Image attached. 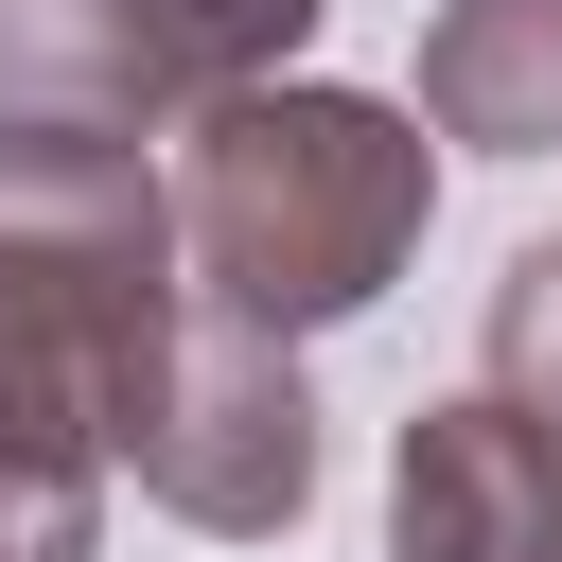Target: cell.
<instances>
[{
  "mask_svg": "<svg viewBox=\"0 0 562 562\" xmlns=\"http://www.w3.org/2000/svg\"><path fill=\"white\" fill-rule=\"evenodd\" d=\"M422 228H439V140L386 88L263 70V88L176 123V263H193L211 316L334 334L422 263Z\"/></svg>",
  "mask_w": 562,
  "mask_h": 562,
  "instance_id": "6da1fadb",
  "label": "cell"
},
{
  "mask_svg": "<svg viewBox=\"0 0 562 562\" xmlns=\"http://www.w3.org/2000/svg\"><path fill=\"white\" fill-rule=\"evenodd\" d=\"M193 316L176 176L105 123H0V422L123 457Z\"/></svg>",
  "mask_w": 562,
  "mask_h": 562,
  "instance_id": "7a4b0ae2",
  "label": "cell"
},
{
  "mask_svg": "<svg viewBox=\"0 0 562 562\" xmlns=\"http://www.w3.org/2000/svg\"><path fill=\"white\" fill-rule=\"evenodd\" d=\"M334 0H0V123H193L263 70H299Z\"/></svg>",
  "mask_w": 562,
  "mask_h": 562,
  "instance_id": "3957f363",
  "label": "cell"
},
{
  "mask_svg": "<svg viewBox=\"0 0 562 562\" xmlns=\"http://www.w3.org/2000/svg\"><path fill=\"white\" fill-rule=\"evenodd\" d=\"M123 474H140L176 527H211V544H281V527L316 509V386H299V334L193 299L176 351H158V404H140Z\"/></svg>",
  "mask_w": 562,
  "mask_h": 562,
  "instance_id": "277c9868",
  "label": "cell"
},
{
  "mask_svg": "<svg viewBox=\"0 0 562 562\" xmlns=\"http://www.w3.org/2000/svg\"><path fill=\"white\" fill-rule=\"evenodd\" d=\"M386 562H562V439L509 386H457L386 457Z\"/></svg>",
  "mask_w": 562,
  "mask_h": 562,
  "instance_id": "5b68a950",
  "label": "cell"
},
{
  "mask_svg": "<svg viewBox=\"0 0 562 562\" xmlns=\"http://www.w3.org/2000/svg\"><path fill=\"white\" fill-rule=\"evenodd\" d=\"M422 123L457 158H562V0H439L422 18Z\"/></svg>",
  "mask_w": 562,
  "mask_h": 562,
  "instance_id": "8992f818",
  "label": "cell"
},
{
  "mask_svg": "<svg viewBox=\"0 0 562 562\" xmlns=\"http://www.w3.org/2000/svg\"><path fill=\"white\" fill-rule=\"evenodd\" d=\"M105 492H123V457L0 422V562H105Z\"/></svg>",
  "mask_w": 562,
  "mask_h": 562,
  "instance_id": "52a82bcc",
  "label": "cell"
},
{
  "mask_svg": "<svg viewBox=\"0 0 562 562\" xmlns=\"http://www.w3.org/2000/svg\"><path fill=\"white\" fill-rule=\"evenodd\" d=\"M474 386H509L544 439H562V228L544 246H509V281H492V351H474Z\"/></svg>",
  "mask_w": 562,
  "mask_h": 562,
  "instance_id": "ba28073f",
  "label": "cell"
}]
</instances>
